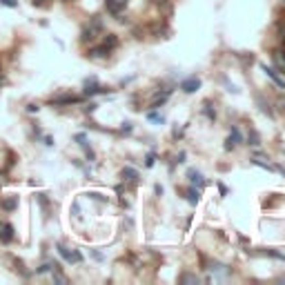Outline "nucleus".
I'll return each mask as SVG.
<instances>
[{
    "mask_svg": "<svg viewBox=\"0 0 285 285\" xmlns=\"http://www.w3.org/2000/svg\"><path fill=\"white\" fill-rule=\"evenodd\" d=\"M101 27H103V23H101V18H94L92 23L82 29V36H80V40L82 43H92L94 38L98 36V31H101Z\"/></svg>",
    "mask_w": 285,
    "mask_h": 285,
    "instance_id": "f257e3e1",
    "label": "nucleus"
},
{
    "mask_svg": "<svg viewBox=\"0 0 285 285\" xmlns=\"http://www.w3.org/2000/svg\"><path fill=\"white\" fill-rule=\"evenodd\" d=\"M261 69H263V72H265V76H270V78H272V82H274L276 87L285 89V78H283V76H281V74H279V72H276V69H274V67H267V65H265V63H263V65H261Z\"/></svg>",
    "mask_w": 285,
    "mask_h": 285,
    "instance_id": "f03ea898",
    "label": "nucleus"
},
{
    "mask_svg": "<svg viewBox=\"0 0 285 285\" xmlns=\"http://www.w3.org/2000/svg\"><path fill=\"white\" fill-rule=\"evenodd\" d=\"M58 254L63 256L67 263H80L82 261V254H80V252H72L69 247H65V245H58Z\"/></svg>",
    "mask_w": 285,
    "mask_h": 285,
    "instance_id": "7ed1b4c3",
    "label": "nucleus"
},
{
    "mask_svg": "<svg viewBox=\"0 0 285 285\" xmlns=\"http://www.w3.org/2000/svg\"><path fill=\"white\" fill-rule=\"evenodd\" d=\"M11 238H14V227H11L9 223L0 221V243L7 245V243H11Z\"/></svg>",
    "mask_w": 285,
    "mask_h": 285,
    "instance_id": "20e7f679",
    "label": "nucleus"
},
{
    "mask_svg": "<svg viewBox=\"0 0 285 285\" xmlns=\"http://www.w3.org/2000/svg\"><path fill=\"white\" fill-rule=\"evenodd\" d=\"M198 87H201V80H198L196 76H189V78H185V80L181 82V89H183L185 94H194Z\"/></svg>",
    "mask_w": 285,
    "mask_h": 285,
    "instance_id": "39448f33",
    "label": "nucleus"
},
{
    "mask_svg": "<svg viewBox=\"0 0 285 285\" xmlns=\"http://www.w3.org/2000/svg\"><path fill=\"white\" fill-rule=\"evenodd\" d=\"M238 143H241V131H238V127H232V131H230V136H227V140H225V150L227 152L234 150Z\"/></svg>",
    "mask_w": 285,
    "mask_h": 285,
    "instance_id": "423d86ee",
    "label": "nucleus"
},
{
    "mask_svg": "<svg viewBox=\"0 0 285 285\" xmlns=\"http://www.w3.org/2000/svg\"><path fill=\"white\" fill-rule=\"evenodd\" d=\"M125 5H127V0H107L105 2V7H107V11H109V14H121L123 9H125Z\"/></svg>",
    "mask_w": 285,
    "mask_h": 285,
    "instance_id": "0eeeda50",
    "label": "nucleus"
},
{
    "mask_svg": "<svg viewBox=\"0 0 285 285\" xmlns=\"http://www.w3.org/2000/svg\"><path fill=\"white\" fill-rule=\"evenodd\" d=\"M103 92H107L105 87H101V85H98L96 80H87L85 82V96H94V94H103Z\"/></svg>",
    "mask_w": 285,
    "mask_h": 285,
    "instance_id": "6e6552de",
    "label": "nucleus"
},
{
    "mask_svg": "<svg viewBox=\"0 0 285 285\" xmlns=\"http://www.w3.org/2000/svg\"><path fill=\"white\" fill-rule=\"evenodd\" d=\"M189 181H192L194 185H198V187H205V179L201 172H196V169H189Z\"/></svg>",
    "mask_w": 285,
    "mask_h": 285,
    "instance_id": "1a4fd4ad",
    "label": "nucleus"
},
{
    "mask_svg": "<svg viewBox=\"0 0 285 285\" xmlns=\"http://www.w3.org/2000/svg\"><path fill=\"white\" fill-rule=\"evenodd\" d=\"M89 56H92V58H107V56H109V49H107L105 45H101V47H94L92 52H89Z\"/></svg>",
    "mask_w": 285,
    "mask_h": 285,
    "instance_id": "9d476101",
    "label": "nucleus"
},
{
    "mask_svg": "<svg viewBox=\"0 0 285 285\" xmlns=\"http://www.w3.org/2000/svg\"><path fill=\"white\" fill-rule=\"evenodd\" d=\"M76 143H78V145H80L85 152H87L89 158H94V152L89 150V145H87V136H85V134H76Z\"/></svg>",
    "mask_w": 285,
    "mask_h": 285,
    "instance_id": "9b49d317",
    "label": "nucleus"
},
{
    "mask_svg": "<svg viewBox=\"0 0 285 285\" xmlns=\"http://www.w3.org/2000/svg\"><path fill=\"white\" fill-rule=\"evenodd\" d=\"M0 205H2V209H16V207H18V198H16V196L2 198V201H0Z\"/></svg>",
    "mask_w": 285,
    "mask_h": 285,
    "instance_id": "f8f14e48",
    "label": "nucleus"
},
{
    "mask_svg": "<svg viewBox=\"0 0 285 285\" xmlns=\"http://www.w3.org/2000/svg\"><path fill=\"white\" fill-rule=\"evenodd\" d=\"M103 45H105V47L111 52V49H114V47H116V45H118L116 36H114V34H107V36H105V40H103Z\"/></svg>",
    "mask_w": 285,
    "mask_h": 285,
    "instance_id": "ddd939ff",
    "label": "nucleus"
},
{
    "mask_svg": "<svg viewBox=\"0 0 285 285\" xmlns=\"http://www.w3.org/2000/svg\"><path fill=\"white\" fill-rule=\"evenodd\" d=\"M272 58H274V63L279 65L281 69H285V56H283V52H281V49H276V52L272 53Z\"/></svg>",
    "mask_w": 285,
    "mask_h": 285,
    "instance_id": "4468645a",
    "label": "nucleus"
},
{
    "mask_svg": "<svg viewBox=\"0 0 285 285\" xmlns=\"http://www.w3.org/2000/svg\"><path fill=\"white\" fill-rule=\"evenodd\" d=\"M123 179H125V181H136V179H138V172L131 169V167H125V169H123Z\"/></svg>",
    "mask_w": 285,
    "mask_h": 285,
    "instance_id": "2eb2a0df",
    "label": "nucleus"
},
{
    "mask_svg": "<svg viewBox=\"0 0 285 285\" xmlns=\"http://www.w3.org/2000/svg\"><path fill=\"white\" fill-rule=\"evenodd\" d=\"M252 163H254V165H259V167H263V169H270V172H279V169H276L274 165L265 163V160H261V158H252Z\"/></svg>",
    "mask_w": 285,
    "mask_h": 285,
    "instance_id": "dca6fc26",
    "label": "nucleus"
},
{
    "mask_svg": "<svg viewBox=\"0 0 285 285\" xmlns=\"http://www.w3.org/2000/svg\"><path fill=\"white\" fill-rule=\"evenodd\" d=\"M53 105H69V103H78L76 96H65V98H56V101H52Z\"/></svg>",
    "mask_w": 285,
    "mask_h": 285,
    "instance_id": "f3484780",
    "label": "nucleus"
},
{
    "mask_svg": "<svg viewBox=\"0 0 285 285\" xmlns=\"http://www.w3.org/2000/svg\"><path fill=\"white\" fill-rule=\"evenodd\" d=\"M198 198H201V196H198L196 189H187V201H189V203L196 205V203H198Z\"/></svg>",
    "mask_w": 285,
    "mask_h": 285,
    "instance_id": "a211bd4d",
    "label": "nucleus"
},
{
    "mask_svg": "<svg viewBox=\"0 0 285 285\" xmlns=\"http://www.w3.org/2000/svg\"><path fill=\"white\" fill-rule=\"evenodd\" d=\"M250 145L252 147H259V145H261V138H259V134H256V131H252V134H250Z\"/></svg>",
    "mask_w": 285,
    "mask_h": 285,
    "instance_id": "6ab92c4d",
    "label": "nucleus"
},
{
    "mask_svg": "<svg viewBox=\"0 0 285 285\" xmlns=\"http://www.w3.org/2000/svg\"><path fill=\"white\" fill-rule=\"evenodd\" d=\"M147 118H150V121H156V123H163V116H158L156 111H150V114H147Z\"/></svg>",
    "mask_w": 285,
    "mask_h": 285,
    "instance_id": "aec40b11",
    "label": "nucleus"
},
{
    "mask_svg": "<svg viewBox=\"0 0 285 285\" xmlns=\"http://www.w3.org/2000/svg\"><path fill=\"white\" fill-rule=\"evenodd\" d=\"M181 281H183V283H196V276H192V274H183V276H181Z\"/></svg>",
    "mask_w": 285,
    "mask_h": 285,
    "instance_id": "412c9836",
    "label": "nucleus"
},
{
    "mask_svg": "<svg viewBox=\"0 0 285 285\" xmlns=\"http://www.w3.org/2000/svg\"><path fill=\"white\" fill-rule=\"evenodd\" d=\"M0 2H2V5H7V7H16V5H18V0H0Z\"/></svg>",
    "mask_w": 285,
    "mask_h": 285,
    "instance_id": "4be33fe9",
    "label": "nucleus"
},
{
    "mask_svg": "<svg viewBox=\"0 0 285 285\" xmlns=\"http://www.w3.org/2000/svg\"><path fill=\"white\" fill-rule=\"evenodd\" d=\"M145 165H147V167H152V165H154V154H147V158H145Z\"/></svg>",
    "mask_w": 285,
    "mask_h": 285,
    "instance_id": "5701e85b",
    "label": "nucleus"
},
{
    "mask_svg": "<svg viewBox=\"0 0 285 285\" xmlns=\"http://www.w3.org/2000/svg\"><path fill=\"white\" fill-rule=\"evenodd\" d=\"M52 267H53L52 263H45V265H40V267H38V272H49V270H52Z\"/></svg>",
    "mask_w": 285,
    "mask_h": 285,
    "instance_id": "b1692460",
    "label": "nucleus"
},
{
    "mask_svg": "<svg viewBox=\"0 0 285 285\" xmlns=\"http://www.w3.org/2000/svg\"><path fill=\"white\" fill-rule=\"evenodd\" d=\"M45 2H47V0H34V5H36V7H43Z\"/></svg>",
    "mask_w": 285,
    "mask_h": 285,
    "instance_id": "393cba45",
    "label": "nucleus"
},
{
    "mask_svg": "<svg viewBox=\"0 0 285 285\" xmlns=\"http://www.w3.org/2000/svg\"><path fill=\"white\" fill-rule=\"evenodd\" d=\"M2 185H7V179H5V174H0V187H2Z\"/></svg>",
    "mask_w": 285,
    "mask_h": 285,
    "instance_id": "a878e982",
    "label": "nucleus"
},
{
    "mask_svg": "<svg viewBox=\"0 0 285 285\" xmlns=\"http://www.w3.org/2000/svg\"><path fill=\"white\" fill-rule=\"evenodd\" d=\"M0 85H2V78H0Z\"/></svg>",
    "mask_w": 285,
    "mask_h": 285,
    "instance_id": "bb28decb",
    "label": "nucleus"
}]
</instances>
